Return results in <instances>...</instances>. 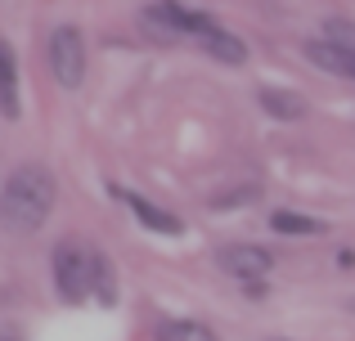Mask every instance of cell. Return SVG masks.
Masks as SVG:
<instances>
[{
	"mask_svg": "<svg viewBox=\"0 0 355 341\" xmlns=\"http://www.w3.org/2000/svg\"><path fill=\"white\" fill-rule=\"evenodd\" d=\"M54 211V175L36 162L18 167L0 189V220L18 234H32L45 216Z\"/></svg>",
	"mask_w": 355,
	"mask_h": 341,
	"instance_id": "obj_1",
	"label": "cell"
},
{
	"mask_svg": "<svg viewBox=\"0 0 355 341\" xmlns=\"http://www.w3.org/2000/svg\"><path fill=\"white\" fill-rule=\"evenodd\" d=\"M95 270H99V252L86 247L81 238H59L54 247V283H59L63 301H81L95 288Z\"/></svg>",
	"mask_w": 355,
	"mask_h": 341,
	"instance_id": "obj_2",
	"label": "cell"
},
{
	"mask_svg": "<svg viewBox=\"0 0 355 341\" xmlns=\"http://www.w3.org/2000/svg\"><path fill=\"white\" fill-rule=\"evenodd\" d=\"M50 68H54V81L63 90H77L81 77H86V41H81L77 27H54L50 36Z\"/></svg>",
	"mask_w": 355,
	"mask_h": 341,
	"instance_id": "obj_3",
	"label": "cell"
},
{
	"mask_svg": "<svg viewBox=\"0 0 355 341\" xmlns=\"http://www.w3.org/2000/svg\"><path fill=\"white\" fill-rule=\"evenodd\" d=\"M216 265L225 274H234V279H243V283H257L261 274L275 265V256H270L266 247H257V243H234V247H225V252L216 256Z\"/></svg>",
	"mask_w": 355,
	"mask_h": 341,
	"instance_id": "obj_4",
	"label": "cell"
},
{
	"mask_svg": "<svg viewBox=\"0 0 355 341\" xmlns=\"http://www.w3.org/2000/svg\"><path fill=\"white\" fill-rule=\"evenodd\" d=\"M0 113L5 122L23 117V99H18V54L9 41H0Z\"/></svg>",
	"mask_w": 355,
	"mask_h": 341,
	"instance_id": "obj_5",
	"label": "cell"
},
{
	"mask_svg": "<svg viewBox=\"0 0 355 341\" xmlns=\"http://www.w3.org/2000/svg\"><path fill=\"white\" fill-rule=\"evenodd\" d=\"M257 104L266 108V117H275V122H302V117L311 113V104H306L302 95H293V90H275V86H261Z\"/></svg>",
	"mask_w": 355,
	"mask_h": 341,
	"instance_id": "obj_6",
	"label": "cell"
},
{
	"mask_svg": "<svg viewBox=\"0 0 355 341\" xmlns=\"http://www.w3.org/2000/svg\"><path fill=\"white\" fill-rule=\"evenodd\" d=\"M306 59L320 63L324 72H338V77H351V72H355V50L333 45V41H311V45H306Z\"/></svg>",
	"mask_w": 355,
	"mask_h": 341,
	"instance_id": "obj_7",
	"label": "cell"
},
{
	"mask_svg": "<svg viewBox=\"0 0 355 341\" xmlns=\"http://www.w3.org/2000/svg\"><path fill=\"white\" fill-rule=\"evenodd\" d=\"M121 193V198H126L130 202V211H135V216L139 220H144V225L148 229H153V234H180V220H175L171 216V211H162V207H153V202H148V198H139V193H126V189H117Z\"/></svg>",
	"mask_w": 355,
	"mask_h": 341,
	"instance_id": "obj_8",
	"label": "cell"
},
{
	"mask_svg": "<svg viewBox=\"0 0 355 341\" xmlns=\"http://www.w3.org/2000/svg\"><path fill=\"white\" fill-rule=\"evenodd\" d=\"M202 45H207V54H211V59L230 63V68H239V63H248V45H243L239 36L220 32V27H211V32L202 36Z\"/></svg>",
	"mask_w": 355,
	"mask_h": 341,
	"instance_id": "obj_9",
	"label": "cell"
},
{
	"mask_svg": "<svg viewBox=\"0 0 355 341\" xmlns=\"http://www.w3.org/2000/svg\"><path fill=\"white\" fill-rule=\"evenodd\" d=\"M157 341H216V333L198 319H171V324L157 328Z\"/></svg>",
	"mask_w": 355,
	"mask_h": 341,
	"instance_id": "obj_10",
	"label": "cell"
},
{
	"mask_svg": "<svg viewBox=\"0 0 355 341\" xmlns=\"http://www.w3.org/2000/svg\"><path fill=\"white\" fill-rule=\"evenodd\" d=\"M270 229H275V234H320L324 220L302 216V211H275V216H270Z\"/></svg>",
	"mask_w": 355,
	"mask_h": 341,
	"instance_id": "obj_11",
	"label": "cell"
},
{
	"mask_svg": "<svg viewBox=\"0 0 355 341\" xmlns=\"http://www.w3.org/2000/svg\"><path fill=\"white\" fill-rule=\"evenodd\" d=\"M257 198H261L257 184H239L234 193H216V198H211L207 207H211V211H230V207H243V202H257Z\"/></svg>",
	"mask_w": 355,
	"mask_h": 341,
	"instance_id": "obj_12",
	"label": "cell"
},
{
	"mask_svg": "<svg viewBox=\"0 0 355 341\" xmlns=\"http://www.w3.org/2000/svg\"><path fill=\"white\" fill-rule=\"evenodd\" d=\"M95 301H99V306H113V301H117V288H113V274H108L104 256H99V270H95Z\"/></svg>",
	"mask_w": 355,
	"mask_h": 341,
	"instance_id": "obj_13",
	"label": "cell"
},
{
	"mask_svg": "<svg viewBox=\"0 0 355 341\" xmlns=\"http://www.w3.org/2000/svg\"><path fill=\"white\" fill-rule=\"evenodd\" d=\"M243 297H248V301H261V297H270V292H266V283H243Z\"/></svg>",
	"mask_w": 355,
	"mask_h": 341,
	"instance_id": "obj_14",
	"label": "cell"
},
{
	"mask_svg": "<svg viewBox=\"0 0 355 341\" xmlns=\"http://www.w3.org/2000/svg\"><path fill=\"white\" fill-rule=\"evenodd\" d=\"M0 341H23L18 333H9V328H0Z\"/></svg>",
	"mask_w": 355,
	"mask_h": 341,
	"instance_id": "obj_15",
	"label": "cell"
},
{
	"mask_svg": "<svg viewBox=\"0 0 355 341\" xmlns=\"http://www.w3.org/2000/svg\"><path fill=\"white\" fill-rule=\"evenodd\" d=\"M270 341H284V337H270Z\"/></svg>",
	"mask_w": 355,
	"mask_h": 341,
	"instance_id": "obj_16",
	"label": "cell"
},
{
	"mask_svg": "<svg viewBox=\"0 0 355 341\" xmlns=\"http://www.w3.org/2000/svg\"><path fill=\"white\" fill-rule=\"evenodd\" d=\"M351 77H355V72H351Z\"/></svg>",
	"mask_w": 355,
	"mask_h": 341,
	"instance_id": "obj_17",
	"label": "cell"
}]
</instances>
